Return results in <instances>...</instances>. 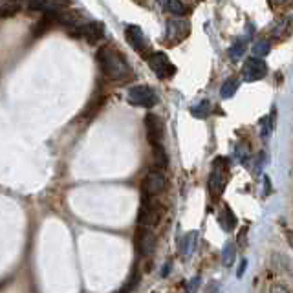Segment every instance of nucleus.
Masks as SVG:
<instances>
[{"instance_id": "1", "label": "nucleus", "mask_w": 293, "mask_h": 293, "mask_svg": "<svg viewBox=\"0 0 293 293\" xmlns=\"http://www.w3.org/2000/svg\"><path fill=\"white\" fill-rule=\"evenodd\" d=\"M97 64L101 68L103 76L110 81H125L132 76V70L128 62L125 61V57L119 51L112 50L108 46L99 48L97 51Z\"/></svg>"}, {"instance_id": "2", "label": "nucleus", "mask_w": 293, "mask_h": 293, "mask_svg": "<svg viewBox=\"0 0 293 293\" xmlns=\"http://www.w3.org/2000/svg\"><path fill=\"white\" fill-rule=\"evenodd\" d=\"M228 167H229L228 158H216L214 163H212L211 174H209V180H207V187H209L212 200H216V198L220 196V192L224 191L226 183H228V180H229Z\"/></svg>"}, {"instance_id": "3", "label": "nucleus", "mask_w": 293, "mask_h": 293, "mask_svg": "<svg viewBox=\"0 0 293 293\" xmlns=\"http://www.w3.org/2000/svg\"><path fill=\"white\" fill-rule=\"evenodd\" d=\"M163 216V205L154 196H145L143 194L141 207H139V214H137V224L145 226V228H154L160 224Z\"/></svg>"}, {"instance_id": "4", "label": "nucleus", "mask_w": 293, "mask_h": 293, "mask_svg": "<svg viewBox=\"0 0 293 293\" xmlns=\"http://www.w3.org/2000/svg\"><path fill=\"white\" fill-rule=\"evenodd\" d=\"M126 99H128L130 105L141 106V108H151V106L158 105V94L154 92V88L145 85H137L128 88Z\"/></svg>"}, {"instance_id": "5", "label": "nucleus", "mask_w": 293, "mask_h": 293, "mask_svg": "<svg viewBox=\"0 0 293 293\" xmlns=\"http://www.w3.org/2000/svg\"><path fill=\"white\" fill-rule=\"evenodd\" d=\"M105 31L106 28L101 22H83V24L71 28V35L85 39L90 44H99L105 39Z\"/></svg>"}, {"instance_id": "6", "label": "nucleus", "mask_w": 293, "mask_h": 293, "mask_svg": "<svg viewBox=\"0 0 293 293\" xmlns=\"http://www.w3.org/2000/svg\"><path fill=\"white\" fill-rule=\"evenodd\" d=\"M146 62L160 79H171L176 76V66L169 61V57L163 51H154L151 55H146Z\"/></svg>"}, {"instance_id": "7", "label": "nucleus", "mask_w": 293, "mask_h": 293, "mask_svg": "<svg viewBox=\"0 0 293 293\" xmlns=\"http://www.w3.org/2000/svg\"><path fill=\"white\" fill-rule=\"evenodd\" d=\"M165 185H167V180H165L163 171L162 169H154V171L146 172L145 178H143L141 192L145 196H158V194L163 192Z\"/></svg>"}, {"instance_id": "8", "label": "nucleus", "mask_w": 293, "mask_h": 293, "mask_svg": "<svg viewBox=\"0 0 293 293\" xmlns=\"http://www.w3.org/2000/svg\"><path fill=\"white\" fill-rule=\"evenodd\" d=\"M145 130H146V139L152 146L162 145L163 136H165V125L163 119L156 114H146L145 116Z\"/></svg>"}, {"instance_id": "9", "label": "nucleus", "mask_w": 293, "mask_h": 293, "mask_svg": "<svg viewBox=\"0 0 293 293\" xmlns=\"http://www.w3.org/2000/svg\"><path fill=\"white\" fill-rule=\"evenodd\" d=\"M242 76L246 81H260L268 76V64L262 61V57H249L242 68Z\"/></svg>"}, {"instance_id": "10", "label": "nucleus", "mask_w": 293, "mask_h": 293, "mask_svg": "<svg viewBox=\"0 0 293 293\" xmlns=\"http://www.w3.org/2000/svg\"><path fill=\"white\" fill-rule=\"evenodd\" d=\"M189 31H191V26L185 19H169L167 21V31H165V39L172 44L176 42H182L183 39L189 37Z\"/></svg>"}, {"instance_id": "11", "label": "nucleus", "mask_w": 293, "mask_h": 293, "mask_svg": "<svg viewBox=\"0 0 293 293\" xmlns=\"http://www.w3.org/2000/svg\"><path fill=\"white\" fill-rule=\"evenodd\" d=\"M125 37H126V42L137 51V53H141V55H146V48H149V42H146L145 35H143V31L139 26H126L125 30Z\"/></svg>"}, {"instance_id": "12", "label": "nucleus", "mask_w": 293, "mask_h": 293, "mask_svg": "<svg viewBox=\"0 0 293 293\" xmlns=\"http://www.w3.org/2000/svg\"><path fill=\"white\" fill-rule=\"evenodd\" d=\"M136 246L141 255H151V253L156 249V237H154V233L151 231V228H145V226L139 228L137 238H136Z\"/></svg>"}, {"instance_id": "13", "label": "nucleus", "mask_w": 293, "mask_h": 293, "mask_svg": "<svg viewBox=\"0 0 293 293\" xmlns=\"http://www.w3.org/2000/svg\"><path fill=\"white\" fill-rule=\"evenodd\" d=\"M218 222H220V228H222L224 231L229 233L235 229V226H237V216L233 214V211L228 207V205H222L220 214H218Z\"/></svg>"}, {"instance_id": "14", "label": "nucleus", "mask_w": 293, "mask_h": 293, "mask_svg": "<svg viewBox=\"0 0 293 293\" xmlns=\"http://www.w3.org/2000/svg\"><path fill=\"white\" fill-rule=\"evenodd\" d=\"M152 154H154V165H156V169L165 171L169 165V158H167V152L163 151V146L154 145L152 146Z\"/></svg>"}, {"instance_id": "15", "label": "nucleus", "mask_w": 293, "mask_h": 293, "mask_svg": "<svg viewBox=\"0 0 293 293\" xmlns=\"http://www.w3.org/2000/svg\"><path fill=\"white\" fill-rule=\"evenodd\" d=\"M165 10L174 13V15H185V13H189V8L183 6L182 0H167L165 2Z\"/></svg>"}, {"instance_id": "16", "label": "nucleus", "mask_w": 293, "mask_h": 293, "mask_svg": "<svg viewBox=\"0 0 293 293\" xmlns=\"http://www.w3.org/2000/svg\"><path fill=\"white\" fill-rule=\"evenodd\" d=\"M211 103L209 101H202V103H198L196 106H192L191 108V114L194 117H198V119H203V117H207L209 114H211Z\"/></svg>"}, {"instance_id": "17", "label": "nucleus", "mask_w": 293, "mask_h": 293, "mask_svg": "<svg viewBox=\"0 0 293 293\" xmlns=\"http://www.w3.org/2000/svg\"><path fill=\"white\" fill-rule=\"evenodd\" d=\"M196 242H198V233H189L182 244L183 255H191V253H194V249H196Z\"/></svg>"}, {"instance_id": "18", "label": "nucleus", "mask_w": 293, "mask_h": 293, "mask_svg": "<svg viewBox=\"0 0 293 293\" xmlns=\"http://www.w3.org/2000/svg\"><path fill=\"white\" fill-rule=\"evenodd\" d=\"M237 88H238V81H237V79H228V81L222 85V88H220V96H222L224 99H229V97L235 96Z\"/></svg>"}, {"instance_id": "19", "label": "nucleus", "mask_w": 293, "mask_h": 293, "mask_svg": "<svg viewBox=\"0 0 293 293\" xmlns=\"http://www.w3.org/2000/svg\"><path fill=\"white\" fill-rule=\"evenodd\" d=\"M103 103H105V97H96V99H94V101L90 103V105H88V108H86L85 110V114H83V116L85 117H92V116H96L97 112L101 110V106H103Z\"/></svg>"}, {"instance_id": "20", "label": "nucleus", "mask_w": 293, "mask_h": 293, "mask_svg": "<svg viewBox=\"0 0 293 293\" xmlns=\"http://www.w3.org/2000/svg\"><path fill=\"white\" fill-rule=\"evenodd\" d=\"M233 260H235V246L229 242L228 246H226V249H224L222 262L226 264V266H233Z\"/></svg>"}, {"instance_id": "21", "label": "nucleus", "mask_w": 293, "mask_h": 293, "mask_svg": "<svg viewBox=\"0 0 293 293\" xmlns=\"http://www.w3.org/2000/svg\"><path fill=\"white\" fill-rule=\"evenodd\" d=\"M269 50H271V48H269V44H268V42H264V41L257 42V44L253 46V53H255L257 57H266L269 53Z\"/></svg>"}, {"instance_id": "22", "label": "nucleus", "mask_w": 293, "mask_h": 293, "mask_svg": "<svg viewBox=\"0 0 293 293\" xmlns=\"http://www.w3.org/2000/svg\"><path fill=\"white\" fill-rule=\"evenodd\" d=\"M244 51H246V46H244V41H238L237 44L233 46L231 50H229V57L233 59H238V57L244 55Z\"/></svg>"}, {"instance_id": "23", "label": "nucleus", "mask_w": 293, "mask_h": 293, "mask_svg": "<svg viewBox=\"0 0 293 293\" xmlns=\"http://www.w3.org/2000/svg\"><path fill=\"white\" fill-rule=\"evenodd\" d=\"M137 282H139V273H134L130 277V282H128V286H125V289H132V288H136L137 286Z\"/></svg>"}, {"instance_id": "24", "label": "nucleus", "mask_w": 293, "mask_h": 293, "mask_svg": "<svg viewBox=\"0 0 293 293\" xmlns=\"http://www.w3.org/2000/svg\"><path fill=\"white\" fill-rule=\"evenodd\" d=\"M246 266H248V262H246V260H242V264H240V269H238V275H242L244 269H246Z\"/></svg>"}, {"instance_id": "25", "label": "nucleus", "mask_w": 293, "mask_h": 293, "mask_svg": "<svg viewBox=\"0 0 293 293\" xmlns=\"http://www.w3.org/2000/svg\"><path fill=\"white\" fill-rule=\"evenodd\" d=\"M271 2H288V0H271Z\"/></svg>"}]
</instances>
